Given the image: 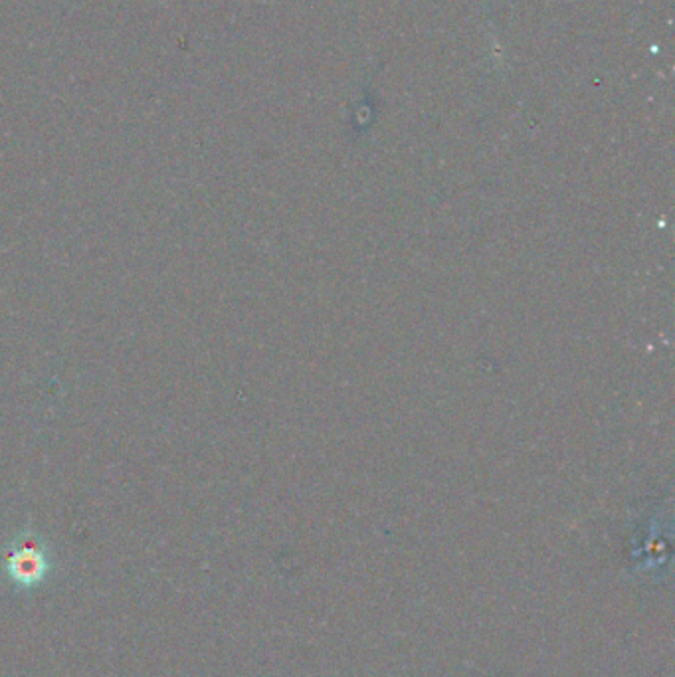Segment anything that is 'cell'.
I'll return each instance as SVG.
<instances>
[{"instance_id":"1","label":"cell","mask_w":675,"mask_h":677,"mask_svg":"<svg viewBox=\"0 0 675 677\" xmlns=\"http://www.w3.org/2000/svg\"><path fill=\"white\" fill-rule=\"evenodd\" d=\"M48 573V561L40 547L20 545L8 555V575L18 586H36Z\"/></svg>"}]
</instances>
